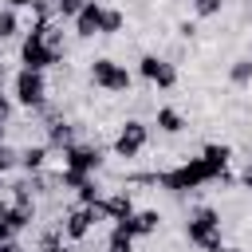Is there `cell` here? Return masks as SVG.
I'll return each mask as SVG.
<instances>
[{
	"label": "cell",
	"mask_w": 252,
	"mask_h": 252,
	"mask_svg": "<svg viewBox=\"0 0 252 252\" xmlns=\"http://www.w3.org/2000/svg\"><path fill=\"white\" fill-rule=\"evenodd\" d=\"M228 173V169H224ZM150 181L154 185H161L165 193H173V197H181V193H193V189H201V185H213V181H220V173L197 154V158H185L181 165H173V169H161V173H150Z\"/></svg>",
	"instance_id": "6da1fadb"
},
{
	"label": "cell",
	"mask_w": 252,
	"mask_h": 252,
	"mask_svg": "<svg viewBox=\"0 0 252 252\" xmlns=\"http://www.w3.org/2000/svg\"><path fill=\"white\" fill-rule=\"evenodd\" d=\"M102 150L94 146V142H75V146H67L63 150V169L55 173V181L63 185V189H79L87 177H94L98 169H102Z\"/></svg>",
	"instance_id": "7a4b0ae2"
},
{
	"label": "cell",
	"mask_w": 252,
	"mask_h": 252,
	"mask_svg": "<svg viewBox=\"0 0 252 252\" xmlns=\"http://www.w3.org/2000/svg\"><path fill=\"white\" fill-rule=\"evenodd\" d=\"M185 240L193 248H201V252H217L224 244V217H220V209H213V205L193 209L189 220H185Z\"/></svg>",
	"instance_id": "3957f363"
},
{
	"label": "cell",
	"mask_w": 252,
	"mask_h": 252,
	"mask_svg": "<svg viewBox=\"0 0 252 252\" xmlns=\"http://www.w3.org/2000/svg\"><path fill=\"white\" fill-rule=\"evenodd\" d=\"M91 83L106 94H130L134 75L126 71V63H118L110 55H98V59H91Z\"/></svg>",
	"instance_id": "277c9868"
},
{
	"label": "cell",
	"mask_w": 252,
	"mask_h": 252,
	"mask_svg": "<svg viewBox=\"0 0 252 252\" xmlns=\"http://www.w3.org/2000/svg\"><path fill=\"white\" fill-rule=\"evenodd\" d=\"M12 102H20L28 110H43L47 106V75L20 67L16 79H12Z\"/></svg>",
	"instance_id": "5b68a950"
},
{
	"label": "cell",
	"mask_w": 252,
	"mask_h": 252,
	"mask_svg": "<svg viewBox=\"0 0 252 252\" xmlns=\"http://www.w3.org/2000/svg\"><path fill=\"white\" fill-rule=\"evenodd\" d=\"M146 146H150V122H142V118H126V122L118 126L114 142H110L114 158H122V161H134Z\"/></svg>",
	"instance_id": "8992f818"
},
{
	"label": "cell",
	"mask_w": 252,
	"mask_h": 252,
	"mask_svg": "<svg viewBox=\"0 0 252 252\" xmlns=\"http://www.w3.org/2000/svg\"><path fill=\"white\" fill-rule=\"evenodd\" d=\"M59 59H63V55H55V51L47 47L43 32L32 24V32H28L24 43H20V67H28V71H47V67H59Z\"/></svg>",
	"instance_id": "52a82bcc"
},
{
	"label": "cell",
	"mask_w": 252,
	"mask_h": 252,
	"mask_svg": "<svg viewBox=\"0 0 252 252\" xmlns=\"http://www.w3.org/2000/svg\"><path fill=\"white\" fill-rule=\"evenodd\" d=\"M138 75H142L150 87H158V91H173V87H177V67H173L165 55H142V59H138Z\"/></svg>",
	"instance_id": "ba28073f"
},
{
	"label": "cell",
	"mask_w": 252,
	"mask_h": 252,
	"mask_svg": "<svg viewBox=\"0 0 252 252\" xmlns=\"http://www.w3.org/2000/svg\"><path fill=\"white\" fill-rule=\"evenodd\" d=\"M91 209H94V217H98V220L118 224V220H126V217L134 213V197H130L126 189H114V193H102V197H98V205H91Z\"/></svg>",
	"instance_id": "9c48e42d"
},
{
	"label": "cell",
	"mask_w": 252,
	"mask_h": 252,
	"mask_svg": "<svg viewBox=\"0 0 252 252\" xmlns=\"http://www.w3.org/2000/svg\"><path fill=\"white\" fill-rule=\"evenodd\" d=\"M98 224V217H94V209H87V205H75V209H67L63 213V220H59V228H63V240H83V236H91V228Z\"/></svg>",
	"instance_id": "30bf717a"
},
{
	"label": "cell",
	"mask_w": 252,
	"mask_h": 252,
	"mask_svg": "<svg viewBox=\"0 0 252 252\" xmlns=\"http://www.w3.org/2000/svg\"><path fill=\"white\" fill-rule=\"evenodd\" d=\"M118 228H122L126 236H134V240H138V236H154V232L161 228V213H158V209H134L126 220H118Z\"/></svg>",
	"instance_id": "8fae6325"
},
{
	"label": "cell",
	"mask_w": 252,
	"mask_h": 252,
	"mask_svg": "<svg viewBox=\"0 0 252 252\" xmlns=\"http://www.w3.org/2000/svg\"><path fill=\"white\" fill-rule=\"evenodd\" d=\"M102 8H106L102 0H87V4H83V12H79V16L71 20V24H75V35H79V39H94V35L102 32Z\"/></svg>",
	"instance_id": "7c38bea8"
},
{
	"label": "cell",
	"mask_w": 252,
	"mask_h": 252,
	"mask_svg": "<svg viewBox=\"0 0 252 252\" xmlns=\"http://www.w3.org/2000/svg\"><path fill=\"white\" fill-rule=\"evenodd\" d=\"M47 150H67V146H75V126L67 122V118H59V114H47V142H43Z\"/></svg>",
	"instance_id": "4fadbf2b"
},
{
	"label": "cell",
	"mask_w": 252,
	"mask_h": 252,
	"mask_svg": "<svg viewBox=\"0 0 252 252\" xmlns=\"http://www.w3.org/2000/svg\"><path fill=\"white\" fill-rule=\"evenodd\" d=\"M154 126H158L161 134H169V138H173V134H181L189 122H185V114H181L177 106H158V114H154Z\"/></svg>",
	"instance_id": "5bb4252c"
},
{
	"label": "cell",
	"mask_w": 252,
	"mask_h": 252,
	"mask_svg": "<svg viewBox=\"0 0 252 252\" xmlns=\"http://www.w3.org/2000/svg\"><path fill=\"white\" fill-rule=\"evenodd\" d=\"M47 158H51L47 146H24V150H20V169H24L28 177H32V173H43Z\"/></svg>",
	"instance_id": "9a60e30c"
},
{
	"label": "cell",
	"mask_w": 252,
	"mask_h": 252,
	"mask_svg": "<svg viewBox=\"0 0 252 252\" xmlns=\"http://www.w3.org/2000/svg\"><path fill=\"white\" fill-rule=\"evenodd\" d=\"M228 83H232V87H248V83H252V59H248V55H240V59L228 63Z\"/></svg>",
	"instance_id": "2e32d148"
},
{
	"label": "cell",
	"mask_w": 252,
	"mask_h": 252,
	"mask_svg": "<svg viewBox=\"0 0 252 252\" xmlns=\"http://www.w3.org/2000/svg\"><path fill=\"white\" fill-rule=\"evenodd\" d=\"M122 28H126V16H122L118 8L106 4V8H102V32H98V35H118Z\"/></svg>",
	"instance_id": "e0dca14e"
},
{
	"label": "cell",
	"mask_w": 252,
	"mask_h": 252,
	"mask_svg": "<svg viewBox=\"0 0 252 252\" xmlns=\"http://www.w3.org/2000/svg\"><path fill=\"white\" fill-rule=\"evenodd\" d=\"M75 197H79V205H87V209H91V205H98V197H102V185H98L94 177H87V181L75 189Z\"/></svg>",
	"instance_id": "ac0fdd59"
},
{
	"label": "cell",
	"mask_w": 252,
	"mask_h": 252,
	"mask_svg": "<svg viewBox=\"0 0 252 252\" xmlns=\"http://www.w3.org/2000/svg\"><path fill=\"white\" fill-rule=\"evenodd\" d=\"M83 4H87V0H51V12H55V20L63 24V20H75V16L83 12Z\"/></svg>",
	"instance_id": "d6986e66"
},
{
	"label": "cell",
	"mask_w": 252,
	"mask_h": 252,
	"mask_svg": "<svg viewBox=\"0 0 252 252\" xmlns=\"http://www.w3.org/2000/svg\"><path fill=\"white\" fill-rule=\"evenodd\" d=\"M106 252H134V236H126L118 224H110V236H106Z\"/></svg>",
	"instance_id": "ffe728a7"
},
{
	"label": "cell",
	"mask_w": 252,
	"mask_h": 252,
	"mask_svg": "<svg viewBox=\"0 0 252 252\" xmlns=\"http://www.w3.org/2000/svg\"><path fill=\"white\" fill-rule=\"evenodd\" d=\"M16 32H20V16H16L12 8H0V43H4V39H12Z\"/></svg>",
	"instance_id": "44dd1931"
},
{
	"label": "cell",
	"mask_w": 252,
	"mask_h": 252,
	"mask_svg": "<svg viewBox=\"0 0 252 252\" xmlns=\"http://www.w3.org/2000/svg\"><path fill=\"white\" fill-rule=\"evenodd\" d=\"M224 12V0H193V16L197 20H213Z\"/></svg>",
	"instance_id": "7402d4cb"
},
{
	"label": "cell",
	"mask_w": 252,
	"mask_h": 252,
	"mask_svg": "<svg viewBox=\"0 0 252 252\" xmlns=\"http://www.w3.org/2000/svg\"><path fill=\"white\" fill-rule=\"evenodd\" d=\"M16 165H20V150H12V146L4 142V146H0V173H12Z\"/></svg>",
	"instance_id": "603a6c76"
},
{
	"label": "cell",
	"mask_w": 252,
	"mask_h": 252,
	"mask_svg": "<svg viewBox=\"0 0 252 252\" xmlns=\"http://www.w3.org/2000/svg\"><path fill=\"white\" fill-rule=\"evenodd\" d=\"M236 189H248V193H252V161L240 165V173H236Z\"/></svg>",
	"instance_id": "cb8c5ba5"
},
{
	"label": "cell",
	"mask_w": 252,
	"mask_h": 252,
	"mask_svg": "<svg viewBox=\"0 0 252 252\" xmlns=\"http://www.w3.org/2000/svg\"><path fill=\"white\" fill-rule=\"evenodd\" d=\"M8 118H12V98L0 94V126H8Z\"/></svg>",
	"instance_id": "d4e9b609"
},
{
	"label": "cell",
	"mask_w": 252,
	"mask_h": 252,
	"mask_svg": "<svg viewBox=\"0 0 252 252\" xmlns=\"http://www.w3.org/2000/svg\"><path fill=\"white\" fill-rule=\"evenodd\" d=\"M177 35H181V39H193V35H197V24H193V20L177 24Z\"/></svg>",
	"instance_id": "484cf974"
},
{
	"label": "cell",
	"mask_w": 252,
	"mask_h": 252,
	"mask_svg": "<svg viewBox=\"0 0 252 252\" xmlns=\"http://www.w3.org/2000/svg\"><path fill=\"white\" fill-rule=\"evenodd\" d=\"M39 252H75V248H71V244H63V240H59V244H43V248H39Z\"/></svg>",
	"instance_id": "4316f807"
},
{
	"label": "cell",
	"mask_w": 252,
	"mask_h": 252,
	"mask_svg": "<svg viewBox=\"0 0 252 252\" xmlns=\"http://www.w3.org/2000/svg\"><path fill=\"white\" fill-rule=\"evenodd\" d=\"M35 0H4V8H12V12H20V8H32Z\"/></svg>",
	"instance_id": "83f0119b"
},
{
	"label": "cell",
	"mask_w": 252,
	"mask_h": 252,
	"mask_svg": "<svg viewBox=\"0 0 252 252\" xmlns=\"http://www.w3.org/2000/svg\"><path fill=\"white\" fill-rule=\"evenodd\" d=\"M0 252H24V248H20L16 240H4V244H0Z\"/></svg>",
	"instance_id": "f1b7e54d"
},
{
	"label": "cell",
	"mask_w": 252,
	"mask_h": 252,
	"mask_svg": "<svg viewBox=\"0 0 252 252\" xmlns=\"http://www.w3.org/2000/svg\"><path fill=\"white\" fill-rule=\"evenodd\" d=\"M217 252H244V248H236V244H220Z\"/></svg>",
	"instance_id": "f546056e"
},
{
	"label": "cell",
	"mask_w": 252,
	"mask_h": 252,
	"mask_svg": "<svg viewBox=\"0 0 252 252\" xmlns=\"http://www.w3.org/2000/svg\"><path fill=\"white\" fill-rule=\"evenodd\" d=\"M248 59H252V43H248Z\"/></svg>",
	"instance_id": "4dcf8cb0"
},
{
	"label": "cell",
	"mask_w": 252,
	"mask_h": 252,
	"mask_svg": "<svg viewBox=\"0 0 252 252\" xmlns=\"http://www.w3.org/2000/svg\"><path fill=\"white\" fill-rule=\"evenodd\" d=\"M248 16H252V4H248Z\"/></svg>",
	"instance_id": "1f68e13d"
},
{
	"label": "cell",
	"mask_w": 252,
	"mask_h": 252,
	"mask_svg": "<svg viewBox=\"0 0 252 252\" xmlns=\"http://www.w3.org/2000/svg\"><path fill=\"white\" fill-rule=\"evenodd\" d=\"M0 79H4V71H0Z\"/></svg>",
	"instance_id": "d6a6232c"
}]
</instances>
